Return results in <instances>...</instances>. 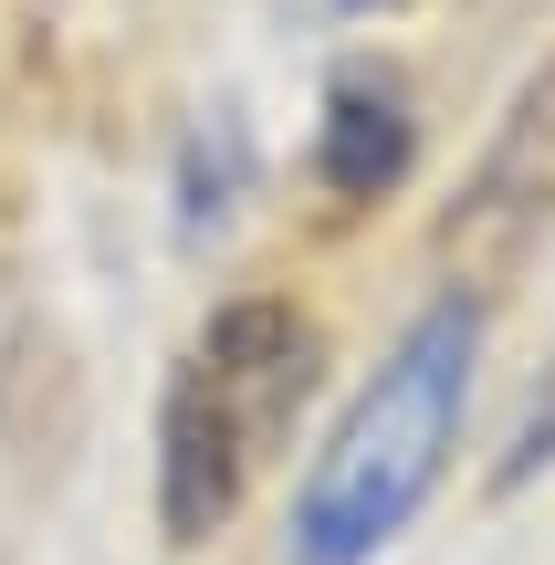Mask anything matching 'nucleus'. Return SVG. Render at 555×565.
Returning a JSON list of instances; mask_svg holds the SVG:
<instances>
[{
    "instance_id": "obj_1",
    "label": "nucleus",
    "mask_w": 555,
    "mask_h": 565,
    "mask_svg": "<svg viewBox=\"0 0 555 565\" xmlns=\"http://www.w3.org/2000/svg\"><path fill=\"white\" fill-rule=\"evenodd\" d=\"M472 356H482V303L440 294L398 335V356L356 387L335 440L314 450L305 503H293V565H367L377 545L409 534V513L451 471L461 408H472Z\"/></svg>"
},
{
    "instance_id": "obj_2",
    "label": "nucleus",
    "mask_w": 555,
    "mask_h": 565,
    "mask_svg": "<svg viewBox=\"0 0 555 565\" xmlns=\"http://www.w3.org/2000/svg\"><path fill=\"white\" fill-rule=\"evenodd\" d=\"M314 366H325V335L284 294H231L189 335L179 377H168V408H158V524H168V545H210L242 513V492L273 471V450L305 419Z\"/></svg>"
},
{
    "instance_id": "obj_3",
    "label": "nucleus",
    "mask_w": 555,
    "mask_h": 565,
    "mask_svg": "<svg viewBox=\"0 0 555 565\" xmlns=\"http://www.w3.org/2000/svg\"><path fill=\"white\" fill-rule=\"evenodd\" d=\"M545 231H555V53L514 84L503 126L482 137L472 179H461V200L440 210V273H451V294H472V303L503 294Z\"/></svg>"
},
{
    "instance_id": "obj_4",
    "label": "nucleus",
    "mask_w": 555,
    "mask_h": 565,
    "mask_svg": "<svg viewBox=\"0 0 555 565\" xmlns=\"http://www.w3.org/2000/svg\"><path fill=\"white\" fill-rule=\"evenodd\" d=\"M398 168H409V105L388 84L346 74L335 116H325V189L335 200H377V189H398Z\"/></svg>"
}]
</instances>
